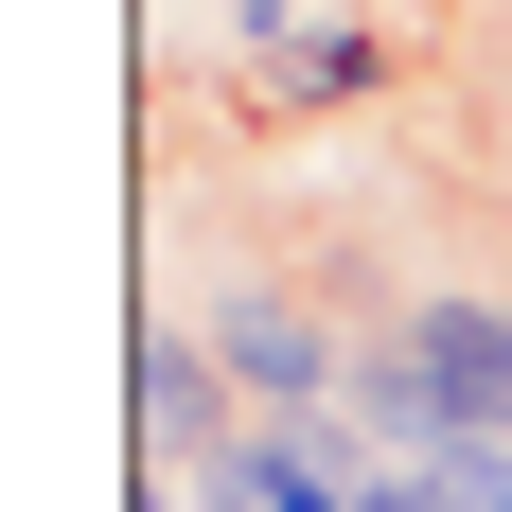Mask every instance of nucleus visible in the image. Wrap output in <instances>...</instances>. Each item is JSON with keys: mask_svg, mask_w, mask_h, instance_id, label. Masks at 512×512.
Listing matches in <instances>:
<instances>
[{"mask_svg": "<svg viewBox=\"0 0 512 512\" xmlns=\"http://www.w3.org/2000/svg\"><path fill=\"white\" fill-rule=\"evenodd\" d=\"M195 336H212V371H230L265 424H336V407H354V336H336L301 283H265V265H248V283H212Z\"/></svg>", "mask_w": 512, "mask_h": 512, "instance_id": "1", "label": "nucleus"}, {"mask_svg": "<svg viewBox=\"0 0 512 512\" xmlns=\"http://www.w3.org/2000/svg\"><path fill=\"white\" fill-rule=\"evenodd\" d=\"M230 424H248V389L212 371V336H195V318H142V460H159V477H195Z\"/></svg>", "mask_w": 512, "mask_h": 512, "instance_id": "2", "label": "nucleus"}, {"mask_svg": "<svg viewBox=\"0 0 512 512\" xmlns=\"http://www.w3.org/2000/svg\"><path fill=\"white\" fill-rule=\"evenodd\" d=\"M371 71H389V53H371L354 18H318V36H283V53H265V124H318V106H354Z\"/></svg>", "mask_w": 512, "mask_h": 512, "instance_id": "3", "label": "nucleus"}, {"mask_svg": "<svg viewBox=\"0 0 512 512\" xmlns=\"http://www.w3.org/2000/svg\"><path fill=\"white\" fill-rule=\"evenodd\" d=\"M230 36H265V53H283V0H230Z\"/></svg>", "mask_w": 512, "mask_h": 512, "instance_id": "4", "label": "nucleus"}, {"mask_svg": "<svg viewBox=\"0 0 512 512\" xmlns=\"http://www.w3.org/2000/svg\"><path fill=\"white\" fill-rule=\"evenodd\" d=\"M142 512H177V495H142Z\"/></svg>", "mask_w": 512, "mask_h": 512, "instance_id": "5", "label": "nucleus"}]
</instances>
